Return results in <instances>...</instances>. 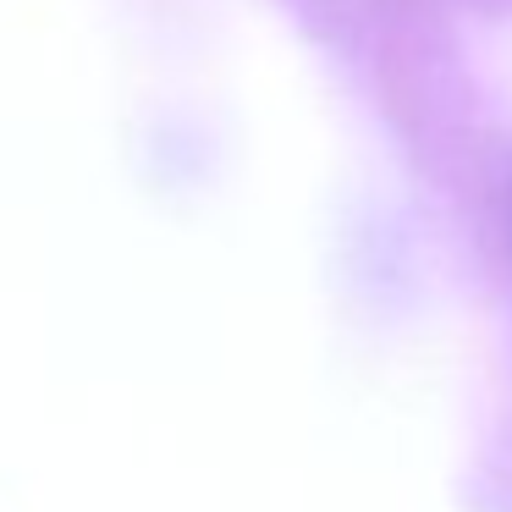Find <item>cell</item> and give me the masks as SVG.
Masks as SVG:
<instances>
[]
</instances>
